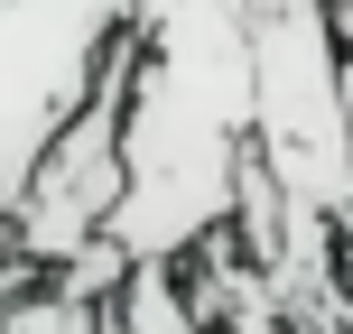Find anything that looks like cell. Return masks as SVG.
I'll use <instances>...</instances> for the list:
<instances>
[{"mask_svg":"<svg viewBox=\"0 0 353 334\" xmlns=\"http://www.w3.org/2000/svg\"><path fill=\"white\" fill-rule=\"evenodd\" d=\"M251 140H261L251 0H140V65L121 121L130 195L112 213V242L140 269H186L214 232H232Z\"/></svg>","mask_w":353,"mask_h":334,"instance_id":"6da1fadb","label":"cell"},{"mask_svg":"<svg viewBox=\"0 0 353 334\" xmlns=\"http://www.w3.org/2000/svg\"><path fill=\"white\" fill-rule=\"evenodd\" d=\"M251 56H261V167L288 205L353 232V47L335 0H251Z\"/></svg>","mask_w":353,"mask_h":334,"instance_id":"7a4b0ae2","label":"cell"},{"mask_svg":"<svg viewBox=\"0 0 353 334\" xmlns=\"http://www.w3.org/2000/svg\"><path fill=\"white\" fill-rule=\"evenodd\" d=\"M140 37V0H0V213L28 195L47 149L103 103Z\"/></svg>","mask_w":353,"mask_h":334,"instance_id":"3957f363","label":"cell"},{"mask_svg":"<svg viewBox=\"0 0 353 334\" xmlns=\"http://www.w3.org/2000/svg\"><path fill=\"white\" fill-rule=\"evenodd\" d=\"M130 65H140V37H130V56L112 65L103 103H93L84 121H74L65 140L47 149V167H37V176H28V195L10 205V260H19V269H37V279H56L74 251H93V242L112 232V213H121V195H130V158H121Z\"/></svg>","mask_w":353,"mask_h":334,"instance_id":"277c9868","label":"cell"},{"mask_svg":"<svg viewBox=\"0 0 353 334\" xmlns=\"http://www.w3.org/2000/svg\"><path fill=\"white\" fill-rule=\"evenodd\" d=\"M112 334H214V325L195 316V298H186L176 269H140V279L121 288V306H112Z\"/></svg>","mask_w":353,"mask_h":334,"instance_id":"5b68a950","label":"cell"},{"mask_svg":"<svg viewBox=\"0 0 353 334\" xmlns=\"http://www.w3.org/2000/svg\"><path fill=\"white\" fill-rule=\"evenodd\" d=\"M0 334H112V306H74L56 288H37V298H10V325Z\"/></svg>","mask_w":353,"mask_h":334,"instance_id":"8992f818","label":"cell"}]
</instances>
